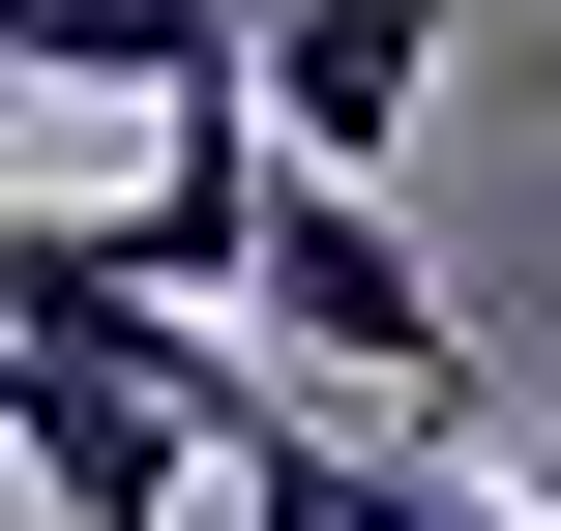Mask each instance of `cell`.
I'll use <instances>...</instances> for the list:
<instances>
[{
  "mask_svg": "<svg viewBox=\"0 0 561 531\" xmlns=\"http://www.w3.org/2000/svg\"><path fill=\"white\" fill-rule=\"evenodd\" d=\"M237 296H266V355H325V384H473V325H444V266L385 236V177H266V236H237Z\"/></svg>",
  "mask_w": 561,
  "mask_h": 531,
  "instance_id": "1",
  "label": "cell"
},
{
  "mask_svg": "<svg viewBox=\"0 0 561 531\" xmlns=\"http://www.w3.org/2000/svg\"><path fill=\"white\" fill-rule=\"evenodd\" d=\"M0 384H30V531H178V503H237V473H207V414H178L148 355L0 325Z\"/></svg>",
  "mask_w": 561,
  "mask_h": 531,
  "instance_id": "2",
  "label": "cell"
},
{
  "mask_svg": "<svg viewBox=\"0 0 561 531\" xmlns=\"http://www.w3.org/2000/svg\"><path fill=\"white\" fill-rule=\"evenodd\" d=\"M414 89H444V0H266V148L296 177H385Z\"/></svg>",
  "mask_w": 561,
  "mask_h": 531,
  "instance_id": "4",
  "label": "cell"
},
{
  "mask_svg": "<svg viewBox=\"0 0 561 531\" xmlns=\"http://www.w3.org/2000/svg\"><path fill=\"white\" fill-rule=\"evenodd\" d=\"M0 59L178 148V118H237V89H266V0H0Z\"/></svg>",
  "mask_w": 561,
  "mask_h": 531,
  "instance_id": "3",
  "label": "cell"
}]
</instances>
